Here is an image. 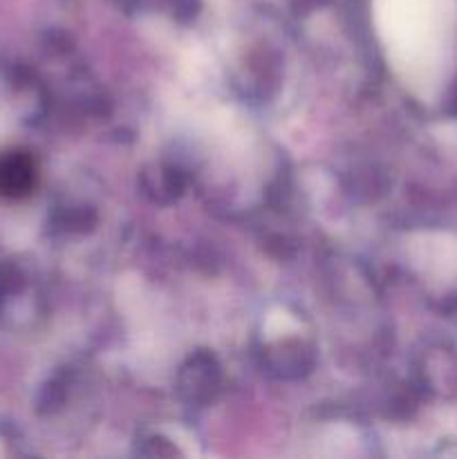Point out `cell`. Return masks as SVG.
<instances>
[{
	"label": "cell",
	"instance_id": "1",
	"mask_svg": "<svg viewBox=\"0 0 457 459\" xmlns=\"http://www.w3.org/2000/svg\"><path fill=\"white\" fill-rule=\"evenodd\" d=\"M30 178L31 166L21 155H4L0 160V191L3 193H21L30 184Z\"/></svg>",
	"mask_w": 457,
	"mask_h": 459
}]
</instances>
